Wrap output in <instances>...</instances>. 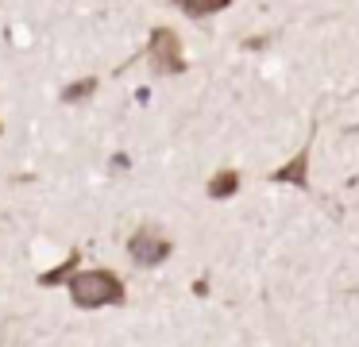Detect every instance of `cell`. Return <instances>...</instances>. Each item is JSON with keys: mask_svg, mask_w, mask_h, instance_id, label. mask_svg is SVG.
Masks as SVG:
<instances>
[{"mask_svg": "<svg viewBox=\"0 0 359 347\" xmlns=\"http://www.w3.org/2000/svg\"><path fill=\"white\" fill-rule=\"evenodd\" d=\"M228 4H232V0H182V8H186L189 20H205V15H217V12H224Z\"/></svg>", "mask_w": 359, "mask_h": 347, "instance_id": "cell-6", "label": "cell"}, {"mask_svg": "<svg viewBox=\"0 0 359 347\" xmlns=\"http://www.w3.org/2000/svg\"><path fill=\"white\" fill-rule=\"evenodd\" d=\"M128 254H132V262H140V266H158V262L170 254V243H166L158 231H135L132 243H128Z\"/></svg>", "mask_w": 359, "mask_h": 347, "instance_id": "cell-3", "label": "cell"}, {"mask_svg": "<svg viewBox=\"0 0 359 347\" xmlns=\"http://www.w3.org/2000/svg\"><path fill=\"white\" fill-rule=\"evenodd\" d=\"M74 266H78V254H70V259H66L62 266L47 270V274L39 278V285H62V282H70V278H74Z\"/></svg>", "mask_w": 359, "mask_h": 347, "instance_id": "cell-7", "label": "cell"}, {"mask_svg": "<svg viewBox=\"0 0 359 347\" xmlns=\"http://www.w3.org/2000/svg\"><path fill=\"white\" fill-rule=\"evenodd\" d=\"M70 297L78 308H101L124 301V282L112 270H78L70 278Z\"/></svg>", "mask_w": 359, "mask_h": 347, "instance_id": "cell-1", "label": "cell"}, {"mask_svg": "<svg viewBox=\"0 0 359 347\" xmlns=\"http://www.w3.org/2000/svg\"><path fill=\"white\" fill-rule=\"evenodd\" d=\"M93 89H97V81H93V77H86V81H78V85H70V89H62V100H66V104H78V100L93 97Z\"/></svg>", "mask_w": 359, "mask_h": 347, "instance_id": "cell-8", "label": "cell"}, {"mask_svg": "<svg viewBox=\"0 0 359 347\" xmlns=\"http://www.w3.org/2000/svg\"><path fill=\"white\" fill-rule=\"evenodd\" d=\"M305 170H309V147H305L302 154H297L294 162H286V166L278 170V174H274V182H294V185H309V177H305Z\"/></svg>", "mask_w": 359, "mask_h": 347, "instance_id": "cell-4", "label": "cell"}, {"mask_svg": "<svg viewBox=\"0 0 359 347\" xmlns=\"http://www.w3.org/2000/svg\"><path fill=\"white\" fill-rule=\"evenodd\" d=\"M147 58H151V69L163 77L170 74H182L186 69V58H182V43L170 27H155L151 31V43H147Z\"/></svg>", "mask_w": 359, "mask_h": 347, "instance_id": "cell-2", "label": "cell"}, {"mask_svg": "<svg viewBox=\"0 0 359 347\" xmlns=\"http://www.w3.org/2000/svg\"><path fill=\"white\" fill-rule=\"evenodd\" d=\"M236 189H240V174H232V170H220V174L209 182V197H212V200L232 197Z\"/></svg>", "mask_w": 359, "mask_h": 347, "instance_id": "cell-5", "label": "cell"}]
</instances>
